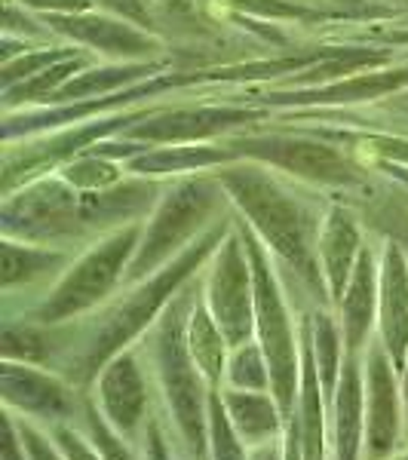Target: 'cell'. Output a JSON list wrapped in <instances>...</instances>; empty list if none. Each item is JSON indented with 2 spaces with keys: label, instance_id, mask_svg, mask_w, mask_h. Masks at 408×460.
<instances>
[{
  "label": "cell",
  "instance_id": "obj_1",
  "mask_svg": "<svg viewBox=\"0 0 408 460\" xmlns=\"http://www.w3.org/2000/svg\"><path fill=\"white\" fill-rule=\"evenodd\" d=\"M231 227L234 225H212L203 236H197V243H191L175 261H169L151 279L129 286L126 295L102 304L95 314L77 319V323L53 325L56 356L49 368L68 377L80 393H89L105 362L136 347V341H142L154 329L169 301L197 277V270L215 255V249L231 234Z\"/></svg>",
  "mask_w": 408,
  "mask_h": 460
},
{
  "label": "cell",
  "instance_id": "obj_2",
  "mask_svg": "<svg viewBox=\"0 0 408 460\" xmlns=\"http://www.w3.org/2000/svg\"><path fill=\"white\" fill-rule=\"evenodd\" d=\"M200 292L203 279L194 277L138 341L178 460H209V384L188 347V316Z\"/></svg>",
  "mask_w": 408,
  "mask_h": 460
},
{
  "label": "cell",
  "instance_id": "obj_3",
  "mask_svg": "<svg viewBox=\"0 0 408 460\" xmlns=\"http://www.w3.org/2000/svg\"><path fill=\"white\" fill-rule=\"evenodd\" d=\"M218 181L249 218V227L255 230L258 240L273 252L279 267L295 273V279L316 301V307H332L320 258H316L323 215L292 190L279 188L262 169H231L218 175Z\"/></svg>",
  "mask_w": 408,
  "mask_h": 460
},
{
  "label": "cell",
  "instance_id": "obj_4",
  "mask_svg": "<svg viewBox=\"0 0 408 460\" xmlns=\"http://www.w3.org/2000/svg\"><path fill=\"white\" fill-rule=\"evenodd\" d=\"M142 230L145 221H129L114 234L95 240L31 307L22 310V319L40 325H65L95 314L123 286L132 255L142 243Z\"/></svg>",
  "mask_w": 408,
  "mask_h": 460
},
{
  "label": "cell",
  "instance_id": "obj_5",
  "mask_svg": "<svg viewBox=\"0 0 408 460\" xmlns=\"http://www.w3.org/2000/svg\"><path fill=\"white\" fill-rule=\"evenodd\" d=\"M236 227L255 273V341L262 344L271 366V393L288 420L298 411L301 396V316L295 319L288 310L279 270H273L271 264V249L243 221H236Z\"/></svg>",
  "mask_w": 408,
  "mask_h": 460
},
{
  "label": "cell",
  "instance_id": "obj_6",
  "mask_svg": "<svg viewBox=\"0 0 408 460\" xmlns=\"http://www.w3.org/2000/svg\"><path fill=\"white\" fill-rule=\"evenodd\" d=\"M221 188H225L221 181L197 178V181H182L166 197H160L157 209L145 221L142 243H138L136 255L129 261L123 288L151 279L169 261H175L191 243H197L194 236L206 234L203 227L209 225L221 197H225Z\"/></svg>",
  "mask_w": 408,
  "mask_h": 460
},
{
  "label": "cell",
  "instance_id": "obj_7",
  "mask_svg": "<svg viewBox=\"0 0 408 460\" xmlns=\"http://www.w3.org/2000/svg\"><path fill=\"white\" fill-rule=\"evenodd\" d=\"M203 301L231 347L255 338V273L236 221L206 267Z\"/></svg>",
  "mask_w": 408,
  "mask_h": 460
},
{
  "label": "cell",
  "instance_id": "obj_8",
  "mask_svg": "<svg viewBox=\"0 0 408 460\" xmlns=\"http://www.w3.org/2000/svg\"><path fill=\"white\" fill-rule=\"evenodd\" d=\"M0 399L4 411L40 427L77 424L86 393H80L65 375L34 362H0Z\"/></svg>",
  "mask_w": 408,
  "mask_h": 460
},
{
  "label": "cell",
  "instance_id": "obj_9",
  "mask_svg": "<svg viewBox=\"0 0 408 460\" xmlns=\"http://www.w3.org/2000/svg\"><path fill=\"white\" fill-rule=\"evenodd\" d=\"M154 396L157 393L138 344L105 362L89 387V399L102 411V418L132 445H142L145 427L154 414Z\"/></svg>",
  "mask_w": 408,
  "mask_h": 460
},
{
  "label": "cell",
  "instance_id": "obj_10",
  "mask_svg": "<svg viewBox=\"0 0 408 460\" xmlns=\"http://www.w3.org/2000/svg\"><path fill=\"white\" fill-rule=\"evenodd\" d=\"M362 375H366V460H387L405 448V402L403 375L377 338L362 353Z\"/></svg>",
  "mask_w": 408,
  "mask_h": 460
},
{
  "label": "cell",
  "instance_id": "obj_11",
  "mask_svg": "<svg viewBox=\"0 0 408 460\" xmlns=\"http://www.w3.org/2000/svg\"><path fill=\"white\" fill-rule=\"evenodd\" d=\"M377 295H381V252L362 246L350 283L335 304L347 356H362L377 332Z\"/></svg>",
  "mask_w": 408,
  "mask_h": 460
},
{
  "label": "cell",
  "instance_id": "obj_12",
  "mask_svg": "<svg viewBox=\"0 0 408 460\" xmlns=\"http://www.w3.org/2000/svg\"><path fill=\"white\" fill-rule=\"evenodd\" d=\"M375 338L403 372L408 362V252L399 240L381 246V295H377Z\"/></svg>",
  "mask_w": 408,
  "mask_h": 460
},
{
  "label": "cell",
  "instance_id": "obj_13",
  "mask_svg": "<svg viewBox=\"0 0 408 460\" xmlns=\"http://www.w3.org/2000/svg\"><path fill=\"white\" fill-rule=\"evenodd\" d=\"M332 460H366V375L362 356H344L335 399L329 405Z\"/></svg>",
  "mask_w": 408,
  "mask_h": 460
},
{
  "label": "cell",
  "instance_id": "obj_14",
  "mask_svg": "<svg viewBox=\"0 0 408 460\" xmlns=\"http://www.w3.org/2000/svg\"><path fill=\"white\" fill-rule=\"evenodd\" d=\"M243 154H255L273 166L286 169L292 175L310 178L320 184H353L356 172L341 154L325 145L295 142V138H249L240 145Z\"/></svg>",
  "mask_w": 408,
  "mask_h": 460
},
{
  "label": "cell",
  "instance_id": "obj_15",
  "mask_svg": "<svg viewBox=\"0 0 408 460\" xmlns=\"http://www.w3.org/2000/svg\"><path fill=\"white\" fill-rule=\"evenodd\" d=\"M362 246L366 243H362V230L356 215L350 209H344V206H332L323 215L320 240H316V258H320V270L325 288H329L332 307L341 301L347 283H350V273L356 261H359Z\"/></svg>",
  "mask_w": 408,
  "mask_h": 460
},
{
  "label": "cell",
  "instance_id": "obj_16",
  "mask_svg": "<svg viewBox=\"0 0 408 460\" xmlns=\"http://www.w3.org/2000/svg\"><path fill=\"white\" fill-rule=\"evenodd\" d=\"M0 252H4V295L6 298H13L19 288H34V286L47 283V279L56 283L74 261L71 249L40 246V243L13 240V236H4Z\"/></svg>",
  "mask_w": 408,
  "mask_h": 460
},
{
  "label": "cell",
  "instance_id": "obj_17",
  "mask_svg": "<svg viewBox=\"0 0 408 460\" xmlns=\"http://www.w3.org/2000/svg\"><path fill=\"white\" fill-rule=\"evenodd\" d=\"M221 399H225V408L231 414L236 433L243 436V442L249 448H258V445L267 442H283L286 418L279 411V402L273 399V393L221 387Z\"/></svg>",
  "mask_w": 408,
  "mask_h": 460
},
{
  "label": "cell",
  "instance_id": "obj_18",
  "mask_svg": "<svg viewBox=\"0 0 408 460\" xmlns=\"http://www.w3.org/2000/svg\"><path fill=\"white\" fill-rule=\"evenodd\" d=\"M188 347H191V356H194L200 375L209 384V390L225 387V368H227L231 344H227L225 332L215 323L212 310L206 307L203 292L197 295L194 307H191V316H188Z\"/></svg>",
  "mask_w": 408,
  "mask_h": 460
},
{
  "label": "cell",
  "instance_id": "obj_19",
  "mask_svg": "<svg viewBox=\"0 0 408 460\" xmlns=\"http://www.w3.org/2000/svg\"><path fill=\"white\" fill-rule=\"evenodd\" d=\"M246 111L231 108H200V111H175V114L163 117V120H151L147 126H138L136 136L154 138V142H194V138L212 136V132L225 129L231 123L246 120Z\"/></svg>",
  "mask_w": 408,
  "mask_h": 460
},
{
  "label": "cell",
  "instance_id": "obj_20",
  "mask_svg": "<svg viewBox=\"0 0 408 460\" xmlns=\"http://www.w3.org/2000/svg\"><path fill=\"white\" fill-rule=\"evenodd\" d=\"M310 347H314L316 372H320L323 396L332 405L341 381V368H344V335H341L338 314L332 307H310Z\"/></svg>",
  "mask_w": 408,
  "mask_h": 460
},
{
  "label": "cell",
  "instance_id": "obj_21",
  "mask_svg": "<svg viewBox=\"0 0 408 460\" xmlns=\"http://www.w3.org/2000/svg\"><path fill=\"white\" fill-rule=\"evenodd\" d=\"M62 31L74 34L77 40L89 43V47H99L105 53H151L154 43L142 37L138 31H132L129 25H120V22H108V19H71L62 22Z\"/></svg>",
  "mask_w": 408,
  "mask_h": 460
},
{
  "label": "cell",
  "instance_id": "obj_22",
  "mask_svg": "<svg viewBox=\"0 0 408 460\" xmlns=\"http://www.w3.org/2000/svg\"><path fill=\"white\" fill-rule=\"evenodd\" d=\"M225 387L271 393V366H267V356L255 338L231 347L225 368Z\"/></svg>",
  "mask_w": 408,
  "mask_h": 460
},
{
  "label": "cell",
  "instance_id": "obj_23",
  "mask_svg": "<svg viewBox=\"0 0 408 460\" xmlns=\"http://www.w3.org/2000/svg\"><path fill=\"white\" fill-rule=\"evenodd\" d=\"M252 448L236 433L221 390H209V460H249Z\"/></svg>",
  "mask_w": 408,
  "mask_h": 460
},
{
  "label": "cell",
  "instance_id": "obj_24",
  "mask_svg": "<svg viewBox=\"0 0 408 460\" xmlns=\"http://www.w3.org/2000/svg\"><path fill=\"white\" fill-rule=\"evenodd\" d=\"M77 424L89 436V439H93V445L102 451V457H105V460H145L138 445L126 442L123 436L117 433V429L111 427L105 418H102V411L95 408L93 399H89V393L84 399V411H80Z\"/></svg>",
  "mask_w": 408,
  "mask_h": 460
},
{
  "label": "cell",
  "instance_id": "obj_25",
  "mask_svg": "<svg viewBox=\"0 0 408 460\" xmlns=\"http://www.w3.org/2000/svg\"><path fill=\"white\" fill-rule=\"evenodd\" d=\"M49 436H53L56 445L62 448V455L68 460H105L102 451L93 445V439L80 429V424H56V427H49Z\"/></svg>",
  "mask_w": 408,
  "mask_h": 460
},
{
  "label": "cell",
  "instance_id": "obj_26",
  "mask_svg": "<svg viewBox=\"0 0 408 460\" xmlns=\"http://www.w3.org/2000/svg\"><path fill=\"white\" fill-rule=\"evenodd\" d=\"M13 418H16V414H13ZM16 424L22 433V442H25L28 460H68L62 455V448L56 445L53 436H49L47 427L34 424V420H22V418H16Z\"/></svg>",
  "mask_w": 408,
  "mask_h": 460
},
{
  "label": "cell",
  "instance_id": "obj_27",
  "mask_svg": "<svg viewBox=\"0 0 408 460\" xmlns=\"http://www.w3.org/2000/svg\"><path fill=\"white\" fill-rule=\"evenodd\" d=\"M4 460H28L25 442H22L19 424L10 411H4Z\"/></svg>",
  "mask_w": 408,
  "mask_h": 460
},
{
  "label": "cell",
  "instance_id": "obj_28",
  "mask_svg": "<svg viewBox=\"0 0 408 460\" xmlns=\"http://www.w3.org/2000/svg\"><path fill=\"white\" fill-rule=\"evenodd\" d=\"M22 4H31V6H53V10H65V13H77V10H86L93 0H22Z\"/></svg>",
  "mask_w": 408,
  "mask_h": 460
},
{
  "label": "cell",
  "instance_id": "obj_29",
  "mask_svg": "<svg viewBox=\"0 0 408 460\" xmlns=\"http://www.w3.org/2000/svg\"><path fill=\"white\" fill-rule=\"evenodd\" d=\"M249 460H286V457H283V442L258 445V448H252Z\"/></svg>",
  "mask_w": 408,
  "mask_h": 460
},
{
  "label": "cell",
  "instance_id": "obj_30",
  "mask_svg": "<svg viewBox=\"0 0 408 460\" xmlns=\"http://www.w3.org/2000/svg\"><path fill=\"white\" fill-rule=\"evenodd\" d=\"M403 402H405V448H408V362H405V368L403 372Z\"/></svg>",
  "mask_w": 408,
  "mask_h": 460
},
{
  "label": "cell",
  "instance_id": "obj_31",
  "mask_svg": "<svg viewBox=\"0 0 408 460\" xmlns=\"http://www.w3.org/2000/svg\"><path fill=\"white\" fill-rule=\"evenodd\" d=\"M387 460H408V448H403L399 455H393V457H387Z\"/></svg>",
  "mask_w": 408,
  "mask_h": 460
},
{
  "label": "cell",
  "instance_id": "obj_32",
  "mask_svg": "<svg viewBox=\"0 0 408 460\" xmlns=\"http://www.w3.org/2000/svg\"><path fill=\"white\" fill-rule=\"evenodd\" d=\"M399 243H403V246H405V252H408V240H399Z\"/></svg>",
  "mask_w": 408,
  "mask_h": 460
}]
</instances>
